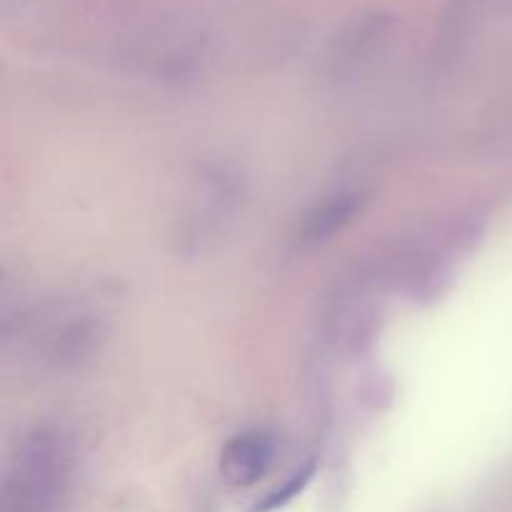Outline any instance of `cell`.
Here are the masks:
<instances>
[{
	"label": "cell",
	"instance_id": "cell-1",
	"mask_svg": "<svg viewBox=\"0 0 512 512\" xmlns=\"http://www.w3.org/2000/svg\"><path fill=\"white\" fill-rule=\"evenodd\" d=\"M73 480V443L55 428H35L15 448L3 480V512H55Z\"/></svg>",
	"mask_w": 512,
	"mask_h": 512
},
{
	"label": "cell",
	"instance_id": "cell-2",
	"mask_svg": "<svg viewBox=\"0 0 512 512\" xmlns=\"http://www.w3.org/2000/svg\"><path fill=\"white\" fill-rule=\"evenodd\" d=\"M275 445L265 430H245L228 440L220 453V475L230 488H250L268 473Z\"/></svg>",
	"mask_w": 512,
	"mask_h": 512
},
{
	"label": "cell",
	"instance_id": "cell-3",
	"mask_svg": "<svg viewBox=\"0 0 512 512\" xmlns=\"http://www.w3.org/2000/svg\"><path fill=\"white\" fill-rule=\"evenodd\" d=\"M358 210V195L350 193H338L330 200H325L323 205L313 210L305 220L303 235L310 243H318V240L330 238L333 233H338L345 223L355 215Z\"/></svg>",
	"mask_w": 512,
	"mask_h": 512
},
{
	"label": "cell",
	"instance_id": "cell-4",
	"mask_svg": "<svg viewBox=\"0 0 512 512\" xmlns=\"http://www.w3.org/2000/svg\"><path fill=\"white\" fill-rule=\"evenodd\" d=\"M310 475H313V468H310V465H308V468L298 470V473H295L293 478H290L288 483H285L283 488L278 490V493L268 495V500H265L263 505H258V510H255V512H268V510H275V508H280V505L288 503L290 498H295V495H298L300 490H303V485L308 483Z\"/></svg>",
	"mask_w": 512,
	"mask_h": 512
}]
</instances>
